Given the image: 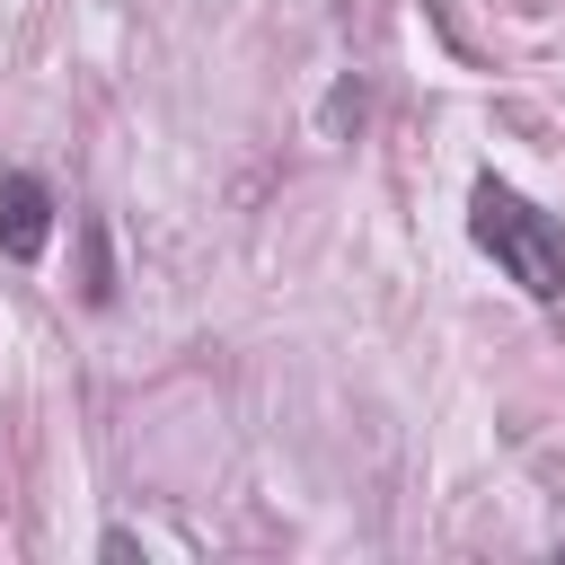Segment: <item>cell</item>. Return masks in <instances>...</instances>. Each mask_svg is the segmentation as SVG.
Here are the masks:
<instances>
[{"mask_svg": "<svg viewBox=\"0 0 565 565\" xmlns=\"http://www.w3.org/2000/svg\"><path fill=\"white\" fill-rule=\"evenodd\" d=\"M468 238H477L530 300H565V230H556L539 203H521L512 185L477 177V194H468Z\"/></svg>", "mask_w": 565, "mask_h": 565, "instance_id": "cell-1", "label": "cell"}, {"mask_svg": "<svg viewBox=\"0 0 565 565\" xmlns=\"http://www.w3.org/2000/svg\"><path fill=\"white\" fill-rule=\"evenodd\" d=\"M44 238H53V194H44V177H26V168H9L0 177V256H44Z\"/></svg>", "mask_w": 565, "mask_h": 565, "instance_id": "cell-2", "label": "cell"}, {"mask_svg": "<svg viewBox=\"0 0 565 565\" xmlns=\"http://www.w3.org/2000/svg\"><path fill=\"white\" fill-rule=\"evenodd\" d=\"M79 247H88V282H79V291H88V309H106V300H115V265H106V230H97V221H79Z\"/></svg>", "mask_w": 565, "mask_h": 565, "instance_id": "cell-3", "label": "cell"}]
</instances>
